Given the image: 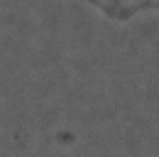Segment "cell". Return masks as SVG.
<instances>
[{
	"instance_id": "6da1fadb",
	"label": "cell",
	"mask_w": 159,
	"mask_h": 157,
	"mask_svg": "<svg viewBox=\"0 0 159 157\" xmlns=\"http://www.w3.org/2000/svg\"><path fill=\"white\" fill-rule=\"evenodd\" d=\"M96 15L113 22H132L139 17H159V0H74Z\"/></svg>"
}]
</instances>
